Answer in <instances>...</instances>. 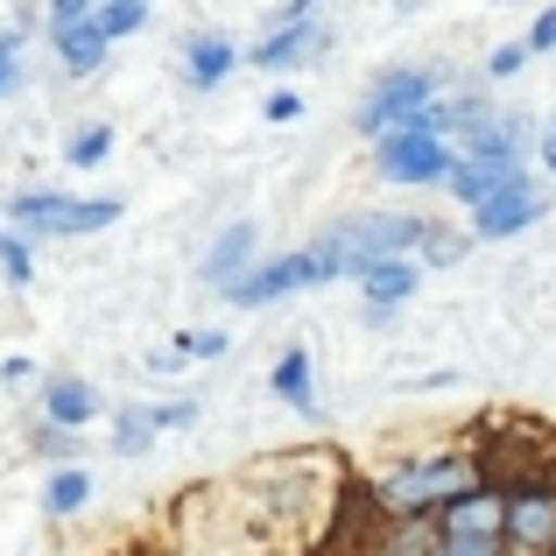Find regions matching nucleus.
Returning a JSON list of instances; mask_svg holds the SVG:
<instances>
[{"instance_id": "nucleus-1", "label": "nucleus", "mask_w": 556, "mask_h": 556, "mask_svg": "<svg viewBox=\"0 0 556 556\" xmlns=\"http://www.w3.org/2000/svg\"><path fill=\"white\" fill-rule=\"evenodd\" d=\"M472 486H486V465H479L472 451H437V458H408V465H394V472H380L374 501L388 507V515H437V507H451Z\"/></svg>"}, {"instance_id": "nucleus-2", "label": "nucleus", "mask_w": 556, "mask_h": 556, "mask_svg": "<svg viewBox=\"0 0 556 556\" xmlns=\"http://www.w3.org/2000/svg\"><path fill=\"white\" fill-rule=\"evenodd\" d=\"M14 232L28 240H85V232H106L121 218V198H71V190H14L8 198Z\"/></svg>"}, {"instance_id": "nucleus-3", "label": "nucleus", "mask_w": 556, "mask_h": 556, "mask_svg": "<svg viewBox=\"0 0 556 556\" xmlns=\"http://www.w3.org/2000/svg\"><path fill=\"white\" fill-rule=\"evenodd\" d=\"M416 240H422V218H408V212H367V218H345V226H331L325 240H311V247L331 261V275H367L374 261L408 254Z\"/></svg>"}, {"instance_id": "nucleus-4", "label": "nucleus", "mask_w": 556, "mask_h": 556, "mask_svg": "<svg viewBox=\"0 0 556 556\" xmlns=\"http://www.w3.org/2000/svg\"><path fill=\"white\" fill-rule=\"evenodd\" d=\"M437 99H444V78L437 71H380L374 78V92L359 99V113H353V127L359 135H388V127H408L416 113H430Z\"/></svg>"}, {"instance_id": "nucleus-5", "label": "nucleus", "mask_w": 556, "mask_h": 556, "mask_svg": "<svg viewBox=\"0 0 556 556\" xmlns=\"http://www.w3.org/2000/svg\"><path fill=\"white\" fill-rule=\"evenodd\" d=\"M325 282H331V261L317 254V247H296V254L254 261V268H247L240 282L226 289V303H240V311H261V303H282V296H296V289H325Z\"/></svg>"}, {"instance_id": "nucleus-6", "label": "nucleus", "mask_w": 556, "mask_h": 556, "mask_svg": "<svg viewBox=\"0 0 556 556\" xmlns=\"http://www.w3.org/2000/svg\"><path fill=\"white\" fill-rule=\"evenodd\" d=\"M374 163L388 184H444L458 149L430 127H388V135H374Z\"/></svg>"}, {"instance_id": "nucleus-7", "label": "nucleus", "mask_w": 556, "mask_h": 556, "mask_svg": "<svg viewBox=\"0 0 556 556\" xmlns=\"http://www.w3.org/2000/svg\"><path fill=\"white\" fill-rule=\"evenodd\" d=\"M507 549L521 556H556V486H515L507 493Z\"/></svg>"}, {"instance_id": "nucleus-8", "label": "nucleus", "mask_w": 556, "mask_h": 556, "mask_svg": "<svg viewBox=\"0 0 556 556\" xmlns=\"http://www.w3.org/2000/svg\"><path fill=\"white\" fill-rule=\"evenodd\" d=\"M451 141H458V155H515V163H521V141H529V127H521V113L451 106Z\"/></svg>"}, {"instance_id": "nucleus-9", "label": "nucleus", "mask_w": 556, "mask_h": 556, "mask_svg": "<svg viewBox=\"0 0 556 556\" xmlns=\"http://www.w3.org/2000/svg\"><path fill=\"white\" fill-rule=\"evenodd\" d=\"M543 212H549V190L535 177H515L507 190H493L486 204H472V232H479V240H507V232L535 226Z\"/></svg>"}, {"instance_id": "nucleus-10", "label": "nucleus", "mask_w": 556, "mask_h": 556, "mask_svg": "<svg viewBox=\"0 0 556 556\" xmlns=\"http://www.w3.org/2000/svg\"><path fill=\"white\" fill-rule=\"evenodd\" d=\"M331 50V36H325V22H275L268 36L247 50V64H261V71H303V64H317V56Z\"/></svg>"}, {"instance_id": "nucleus-11", "label": "nucleus", "mask_w": 556, "mask_h": 556, "mask_svg": "<svg viewBox=\"0 0 556 556\" xmlns=\"http://www.w3.org/2000/svg\"><path fill=\"white\" fill-rule=\"evenodd\" d=\"M437 529L444 535H501L507 529V486H472L451 507H437Z\"/></svg>"}, {"instance_id": "nucleus-12", "label": "nucleus", "mask_w": 556, "mask_h": 556, "mask_svg": "<svg viewBox=\"0 0 556 556\" xmlns=\"http://www.w3.org/2000/svg\"><path fill=\"white\" fill-rule=\"evenodd\" d=\"M437 515H380L359 556H437Z\"/></svg>"}, {"instance_id": "nucleus-13", "label": "nucleus", "mask_w": 556, "mask_h": 556, "mask_svg": "<svg viewBox=\"0 0 556 556\" xmlns=\"http://www.w3.org/2000/svg\"><path fill=\"white\" fill-rule=\"evenodd\" d=\"M515 177H521L515 155H458V163H451V177H444V190L458 204H486L493 190H507Z\"/></svg>"}, {"instance_id": "nucleus-14", "label": "nucleus", "mask_w": 556, "mask_h": 556, "mask_svg": "<svg viewBox=\"0 0 556 556\" xmlns=\"http://www.w3.org/2000/svg\"><path fill=\"white\" fill-rule=\"evenodd\" d=\"M232 71H240V42H232V36H218V28H198V36L184 42V78L198 85V92L226 85Z\"/></svg>"}, {"instance_id": "nucleus-15", "label": "nucleus", "mask_w": 556, "mask_h": 556, "mask_svg": "<svg viewBox=\"0 0 556 556\" xmlns=\"http://www.w3.org/2000/svg\"><path fill=\"white\" fill-rule=\"evenodd\" d=\"M254 261H261V232L240 218V226H226V232L212 240V254H204V282H212L218 296H226V289L240 282V275L254 268Z\"/></svg>"}, {"instance_id": "nucleus-16", "label": "nucleus", "mask_w": 556, "mask_h": 556, "mask_svg": "<svg viewBox=\"0 0 556 556\" xmlns=\"http://www.w3.org/2000/svg\"><path fill=\"white\" fill-rule=\"evenodd\" d=\"M99 416V388L78 374H50L42 380V422H64V430H85Z\"/></svg>"}, {"instance_id": "nucleus-17", "label": "nucleus", "mask_w": 556, "mask_h": 556, "mask_svg": "<svg viewBox=\"0 0 556 556\" xmlns=\"http://www.w3.org/2000/svg\"><path fill=\"white\" fill-rule=\"evenodd\" d=\"M359 282H367V317H388V311H402V303L416 296V261H402V254L374 261Z\"/></svg>"}, {"instance_id": "nucleus-18", "label": "nucleus", "mask_w": 556, "mask_h": 556, "mask_svg": "<svg viewBox=\"0 0 556 556\" xmlns=\"http://www.w3.org/2000/svg\"><path fill=\"white\" fill-rule=\"evenodd\" d=\"M85 501H92V472H85V465H56V472L42 479V515L50 521L85 515Z\"/></svg>"}, {"instance_id": "nucleus-19", "label": "nucleus", "mask_w": 556, "mask_h": 556, "mask_svg": "<svg viewBox=\"0 0 556 556\" xmlns=\"http://www.w3.org/2000/svg\"><path fill=\"white\" fill-rule=\"evenodd\" d=\"M275 394H282L289 408H303V416L317 408V380H311V353H303V345H289V353L275 359Z\"/></svg>"}, {"instance_id": "nucleus-20", "label": "nucleus", "mask_w": 556, "mask_h": 556, "mask_svg": "<svg viewBox=\"0 0 556 556\" xmlns=\"http://www.w3.org/2000/svg\"><path fill=\"white\" fill-rule=\"evenodd\" d=\"M155 437H163V416H155V408L135 402V408H121V416H113V451H121V458H141Z\"/></svg>"}, {"instance_id": "nucleus-21", "label": "nucleus", "mask_w": 556, "mask_h": 556, "mask_svg": "<svg viewBox=\"0 0 556 556\" xmlns=\"http://www.w3.org/2000/svg\"><path fill=\"white\" fill-rule=\"evenodd\" d=\"M106 155H113V127H106V121H85L78 135L64 141V163H71V169H99Z\"/></svg>"}, {"instance_id": "nucleus-22", "label": "nucleus", "mask_w": 556, "mask_h": 556, "mask_svg": "<svg viewBox=\"0 0 556 556\" xmlns=\"http://www.w3.org/2000/svg\"><path fill=\"white\" fill-rule=\"evenodd\" d=\"M465 232H451V226H430V218H422V240H416V254L430 261V268H451V261H465Z\"/></svg>"}, {"instance_id": "nucleus-23", "label": "nucleus", "mask_w": 556, "mask_h": 556, "mask_svg": "<svg viewBox=\"0 0 556 556\" xmlns=\"http://www.w3.org/2000/svg\"><path fill=\"white\" fill-rule=\"evenodd\" d=\"M113 0H50V14H42V36H64V28H85V22H99Z\"/></svg>"}, {"instance_id": "nucleus-24", "label": "nucleus", "mask_w": 556, "mask_h": 556, "mask_svg": "<svg viewBox=\"0 0 556 556\" xmlns=\"http://www.w3.org/2000/svg\"><path fill=\"white\" fill-rule=\"evenodd\" d=\"M0 275L14 289H28V275H36V240L28 232H0Z\"/></svg>"}, {"instance_id": "nucleus-25", "label": "nucleus", "mask_w": 556, "mask_h": 556, "mask_svg": "<svg viewBox=\"0 0 556 556\" xmlns=\"http://www.w3.org/2000/svg\"><path fill=\"white\" fill-rule=\"evenodd\" d=\"M99 28H106L113 42H121V36H141V28H149V0H113V8L99 14Z\"/></svg>"}, {"instance_id": "nucleus-26", "label": "nucleus", "mask_w": 556, "mask_h": 556, "mask_svg": "<svg viewBox=\"0 0 556 556\" xmlns=\"http://www.w3.org/2000/svg\"><path fill=\"white\" fill-rule=\"evenodd\" d=\"M36 451L56 458V465H71V458H78V430H64V422H36Z\"/></svg>"}, {"instance_id": "nucleus-27", "label": "nucleus", "mask_w": 556, "mask_h": 556, "mask_svg": "<svg viewBox=\"0 0 556 556\" xmlns=\"http://www.w3.org/2000/svg\"><path fill=\"white\" fill-rule=\"evenodd\" d=\"M22 28H0V99L14 92V85H22Z\"/></svg>"}, {"instance_id": "nucleus-28", "label": "nucleus", "mask_w": 556, "mask_h": 556, "mask_svg": "<svg viewBox=\"0 0 556 556\" xmlns=\"http://www.w3.org/2000/svg\"><path fill=\"white\" fill-rule=\"evenodd\" d=\"M437 556H507L501 535H437Z\"/></svg>"}, {"instance_id": "nucleus-29", "label": "nucleus", "mask_w": 556, "mask_h": 556, "mask_svg": "<svg viewBox=\"0 0 556 556\" xmlns=\"http://www.w3.org/2000/svg\"><path fill=\"white\" fill-rule=\"evenodd\" d=\"M529 56H535V50H529V42H501V50H493V56H486V78H515V71H521V64H529Z\"/></svg>"}, {"instance_id": "nucleus-30", "label": "nucleus", "mask_w": 556, "mask_h": 556, "mask_svg": "<svg viewBox=\"0 0 556 556\" xmlns=\"http://www.w3.org/2000/svg\"><path fill=\"white\" fill-rule=\"evenodd\" d=\"M177 353L184 359H218V353H226V331H184Z\"/></svg>"}, {"instance_id": "nucleus-31", "label": "nucleus", "mask_w": 556, "mask_h": 556, "mask_svg": "<svg viewBox=\"0 0 556 556\" xmlns=\"http://www.w3.org/2000/svg\"><path fill=\"white\" fill-rule=\"evenodd\" d=\"M529 50H556V0L543 14H535V28H529Z\"/></svg>"}, {"instance_id": "nucleus-32", "label": "nucleus", "mask_w": 556, "mask_h": 556, "mask_svg": "<svg viewBox=\"0 0 556 556\" xmlns=\"http://www.w3.org/2000/svg\"><path fill=\"white\" fill-rule=\"evenodd\" d=\"M268 121H275V127L303 121V99H296V92H275V99H268Z\"/></svg>"}, {"instance_id": "nucleus-33", "label": "nucleus", "mask_w": 556, "mask_h": 556, "mask_svg": "<svg viewBox=\"0 0 556 556\" xmlns=\"http://www.w3.org/2000/svg\"><path fill=\"white\" fill-rule=\"evenodd\" d=\"M535 155H543V169L556 177V113H549L543 127H535Z\"/></svg>"}, {"instance_id": "nucleus-34", "label": "nucleus", "mask_w": 556, "mask_h": 556, "mask_svg": "<svg viewBox=\"0 0 556 556\" xmlns=\"http://www.w3.org/2000/svg\"><path fill=\"white\" fill-rule=\"evenodd\" d=\"M0 380H8V388H22V380H36V367H28V359H0Z\"/></svg>"}, {"instance_id": "nucleus-35", "label": "nucleus", "mask_w": 556, "mask_h": 556, "mask_svg": "<svg viewBox=\"0 0 556 556\" xmlns=\"http://www.w3.org/2000/svg\"><path fill=\"white\" fill-rule=\"evenodd\" d=\"M311 8H317V0H282V8H275V22H311Z\"/></svg>"}, {"instance_id": "nucleus-36", "label": "nucleus", "mask_w": 556, "mask_h": 556, "mask_svg": "<svg viewBox=\"0 0 556 556\" xmlns=\"http://www.w3.org/2000/svg\"><path fill=\"white\" fill-rule=\"evenodd\" d=\"M127 556H177V549H155V543H141V549H127Z\"/></svg>"}]
</instances>
